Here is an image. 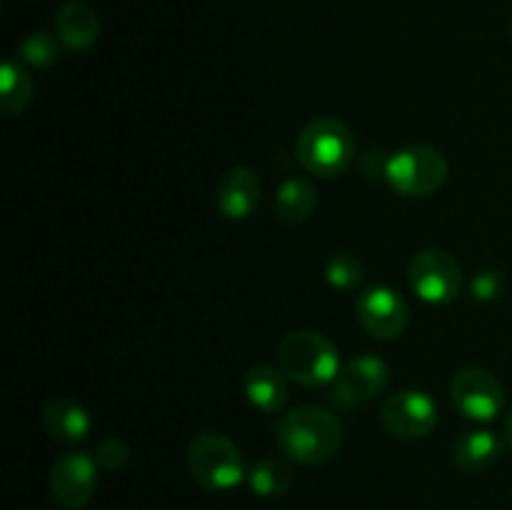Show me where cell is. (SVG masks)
I'll use <instances>...</instances> for the list:
<instances>
[{
  "label": "cell",
  "mask_w": 512,
  "mask_h": 510,
  "mask_svg": "<svg viewBox=\"0 0 512 510\" xmlns=\"http://www.w3.org/2000/svg\"><path fill=\"white\" fill-rule=\"evenodd\" d=\"M280 450L300 465H323L338 455L343 445V425L330 410L305 405L285 413L275 423Z\"/></svg>",
  "instance_id": "obj_1"
},
{
  "label": "cell",
  "mask_w": 512,
  "mask_h": 510,
  "mask_svg": "<svg viewBox=\"0 0 512 510\" xmlns=\"http://www.w3.org/2000/svg\"><path fill=\"white\" fill-rule=\"evenodd\" d=\"M295 155L308 173L335 178L345 173L355 158L353 130L335 118H315L300 130Z\"/></svg>",
  "instance_id": "obj_2"
},
{
  "label": "cell",
  "mask_w": 512,
  "mask_h": 510,
  "mask_svg": "<svg viewBox=\"0 0 512 510\" xmlns=\"http://www.w3.org/2000/svg\"><path fill=\"white\" fill-rule=\"evenodd\" d=\"M278 363L285 378L318 388L333 383L340 373V353L325 335L313 330H295L285 335L278 345Z\"/></svg>",
  "instance_id": "obj_3"
},
{
  "label": "cell",
  "mask_w": 512,
  "mask_h": 510,
  "mask_svg": "<svg viewBox=\"0 0 512 510\" xmlns=\"http://www.w3.org/2000/svg\"><path fill=\"white\" fill-rule=\"evenodd\" d=\"M188 468L203 488L233 490L245 478L243 455L238 445L220 433H203L190 443Z\"/></svg>",
  "instance_id": "obj_4"
},
{
  "label": "cell",
  "mask_w": 512,
  "mask_h": 510,
  "mask_svg": "<svg viewBox=\"0 0 512 510\" xmlns=\"http://www.w3.org/2000/svg\"><path fill=\"white\" fill-rule=\"evenodd\" d=\"M385 178L400 195L428 198L443 188L448 178V160L433 145H410L388 160Z\"/></svg>",
  "instance_id": "obj_5"
},
{
  "label": "cell",
  "mask_w": 512,
  "mask_h": 510,
  "mask_svg": "<svg viewBox=\"0 0 512 510\" xmlns=\"http://www.w3.org/2000/svg\"><path fill=\"white\" fill-rule=\"evenodd\" d=\"M410 288L433 305L453 303L463 288V265L440 248L420 250L408 265Z\"/></svg>",
  "instance_id": "obj_6"
},
{
  "label": "cell",
  "mask_w": 512,
  "mask_h": 510,
  "mask_svg": "<svg viewBox=\"0 0 512 510\" xmlns=\"http://www.w3.org/2000/svg\"><path fill=\"white\" fill-rule=\"evenodd\" d=\"M450 398L453 405L470 420L488 423L503 410L505 388L490 370L470 365L458 370L450 383Z\"/></svg>",
  "instance_id": "obj_7"
},
{
  "label": "cell",
  "mask_w": 512,
  "mask_h": 510,
  "mask_svg": "<svg viewBox=\"0 0 512 510\" xmlns=\"http://www.w3.org/2000/svg\"><path fill=\"white\" fill-rule=\"evenodd\" d=\"M390 370L385 360L378 355H358L350 363L340 368V373L333 380V403L340 410H353L360 405H368L370 400L378 398L385 388H388Z\"/></svg>",
  "instance_id": "obj_8"
},
{
  "label": "cell",
  "mask_w": 512,
  "mask_h": 510,
  "mask_svg": "<svg viewBox=\"0 0 512 510\" xmlns=\"http://www.w3.org/2000/svg\"><path fill=\"white\" fill-rule=\"evenodd\" d=\"M380 420L395 438L415 440L428 435L438 425V408L423 390H400L385 400Z\"/></svg>",
  "instance_id": "obj_9"
},
{
  "label": "cell",
  "mask_w": 512,
  "mask_h": 510,
  "mask_svg": "<svg viewBox=\"0 0 512 510\" xmlns=\"http://www.w3.org/2000/svg\"><path fill=\"white\" fill-rule=\"evenodd\" d=\"M98 488V460L88 453H68L55 460L50 470V490L60 508L80 510Z\"/></svg>",
  "instance_id": "obj_10"
},
{
  "label": "cell",
  "mask_w": 512,
  "mask_h": 510,
  "mask_svg": "<svg viewBox=\"0 0 512 510\" xmlns=\"http://www.w3.org/2000/svg\"><path fill=\"white\" fill-rule=\"evenodd\" d=\"M358 320L375 338H398L408 325V303L388 285H373L358 298Z\"/></svg>",
  "instance_id": "obj_11"
},
{
  "label": "cell",
  "mask_w": 512,
  "mask_h": 510,
  "mask_svg": "<svg viewBox=\"0 0 512 510\" xmlns=\"http://www.w3.org/2000/svg\"><path fill=\"white\" fill-rule=\"evenodd\" d=\"M263 185L248 165H235L223 175L218 188V210L230 220H245L255 213Z\"/></svg>",
  "instance_id": "obj_12"
},
{
  "label": "cell",
  "mask_w": 512,
  "mask_h": 510,
  "mask_svg": "<svg viewBox=\"0 0 512 510\" xmlns=\"http://www.w3.org/2000/svg\"><path fill=\"white\" fill-rule=\"evenodd\" d=\"M45 433L60 443H80L90 433V415L78 400L73 398H53L45 403L40 415Z\"/></svg>",
  "instance_id": "obj_13"
},
{
  "label": "cell",
  "mask_w": 512,
  "mask_h": 510,
  "mask_svg": "<svg viewBox=\"0 0 512 510\" xmlns=\"http://www.w3.org/2000/svg\"><path fill=\"white\" fill-rule=\"evenodd\" d=\"M55 33L70 50H88L98 40L100 20L85 0H68L55 15Z\"/></svg>",
  "instance_id": "obj_14"
},
{
  "label": "cell",
  "mask_w": 512,
  "mask_h": 510,
  "mask_svg": "<svg viewBox=\"0 0 512 510\" xmlns=\"http://www.w3.org/2000/svg\"><path fill=\"white\" fill-rule=\"evenodd\" d=\"M243 388L250 403L258 410H265V413H278L288 403V380H285V373L268 363L253 365L245 373Z\"/></svg>",
  "instance_id": "obj_15"
},
{
  "label": "cell",
  "mask_w": 512,
  "mask_h": 510,
  "mask_svg": "<svg viewBox=\"0 0 512 510\" xmlns=\"http://www.w3.org/2000/svg\"><path fill=\"white\" fill-rule=\"evenodd\" d=\"M503 455V440L490 430H468L453 443V460L468 473H480L495 465Z\"/></svg>",
  "instance_id": "obj_16"
},
{
  "label": "cell",
  "mask_w": 512,
  "mask_h": 510,
  "mask_svg": "<svg viewBox=\"0 0 512 510\" xmlns=\"http://www.w3.org/2000/svg\"><path fill=\"white\" fill-rule=\"evenodd\" d=\"M315 205H318V193L305 178L285 180L275 193V208L285 223H305L315 213Z\"/></svg>",
  "instance_id": "obj_17"
},
{
  "label": "cell",
  "mask_w": 512,
  "mask_h": 510,
  "mask_svg": "<svg viewBox=\"0 0 512 510\" xmlns=\"http://www.w3.org/2000/svg\"><path fill=\"white\" fill-rule=\"evenodd\" d=\"M248 485L260 498H280L293 485V468L280 458H263L248 473Z\"/></svg>",
  "instance_id": "obj_18"
},
{
  "label": "cell",
  "mask_w": 512,
  "mask_h": 510,
  "mask_svg": "<svg viewBox=\"0 0 512 510\" xmlns=\"http://www.w3.org/2000/svg\"><path fill=\"white\" fill-rule=\"evenodd\" d=\"M33 100V78L15 60H8L0 73V105L8 115H20Z\"/></svg>",
  "instance_id": "obj_19"
},
{
  "label": "cell",
  "mask_w": 512,
  "mask_h": 510,
  "mask_svg": "<svg viewBox=\"0 0 512 510\" xmlns=\"http://www.w3.org/2000/svg\"><path fill=\"white\" fill-rule=\"evenodd\" d=\"M58 40L60 38L45 33V30L30 33L18 48L20 60H25V63L33 65V68H50V65L58 60Z\"/></svg>",
  "instance_id": "obj_20"
},
{
  "label": "cell",
  "mask_w": 512,
  "mask_h": 510,
  "mask_svg": "<svg viewBox=\"0 0 512 510\" xmlns=\"http://www.w3.org/2000/svg\"><path fill=\"white\" fill-rule=\"evenodd\" d=\"M325 278L333 288L350 290L363 280V263L353 253H333L325 260Z\"/></svg>",
  "instance_id": "obj_21"
},
{
  "label": "cell",
  "mask_w": 512,
  "mask_h": 510,
  "mask_svg": "<svg viewBox=\"0 0 512 510\" xmlns=\"http://www.w3.org/2000/svg\"><path fill=\"white\" fill-rule=\"evenodd\" d=\"M95 460H98V463L103 465V468H108V470L123 468V465L130 460L128 443H125V440H120V438L100 440L98 455H95Z\"/></svg>",
  "instance_id": "obj_22"
},
{
  "label": "cell",
  "mask_w": 512,
  "mask_h": 510,
  "mask_svg": "<svg viewBox=\"0 0 512 510\" xmlns=\"http://www.w3.org/2000/svg\"><path fill=\"white\" fill-rule=\"evenodd\" d=\"M503 293V275L495 270H483L473 280V295L478 300H495Z\"/></svg>",
  "instance_id": "obj_23"
},
{
  "label": "cell",
  "mask_w": 512,
  "mask_h": 510,
  "mask_svg": "<svg viewBox=\"0 0 512 510\" xmlns=\"http://www.w3.org/2000/svg\"><path fill=\"white\" fill-rule=\"evenodd\" d=\"M508 440L512 443V410H510V415H508Z\"/></svg>",
  "instance_id": "obj_24"
},
{
  "label": "cell",
  "mask_w": 512,
  "mask_h": 510,
  "mask_svg": "<svg viewBox=\"0 0 512 510\" xmlns=\"http://www.w3.org/2000/svg\"><path fill=\"white\" fill-rule=\"evenodd\" d=\"M510 38H512V18H510Z\"/></svg>",
  "instance_id": "obj_25"
}]
</instances>
